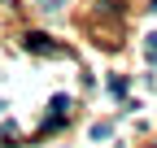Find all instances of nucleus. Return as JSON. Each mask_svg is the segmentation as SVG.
Masks as SVG:
<instances>
[{"label": "nucleus", "instance_id": "2", "mask_svg": "<svg viewBox=\"0 0 157 148\" xmlns=\"http://www.w3.org/2000/svg\"><path fill=\"white\" fill-rule=\"evenodd\" d=\"M148 52H153V57H157V31L148 35Z\"/></svg>", "mask_w": 157, "mask_h": 148}, {"label": "nucleus", "instance_id": "1", "mask_svg": "<svg viewBox=\"0 0 157 148\" xmlns=\"http://www.w3.org/2000/svg\"><path fill=\"white\" fill-rule=\"evenodd\" d=\"M26 48H35V52H61L48 35H26Z\"/></svg>", "mask_w": 157, "mask_h": 148}]
</instances>
